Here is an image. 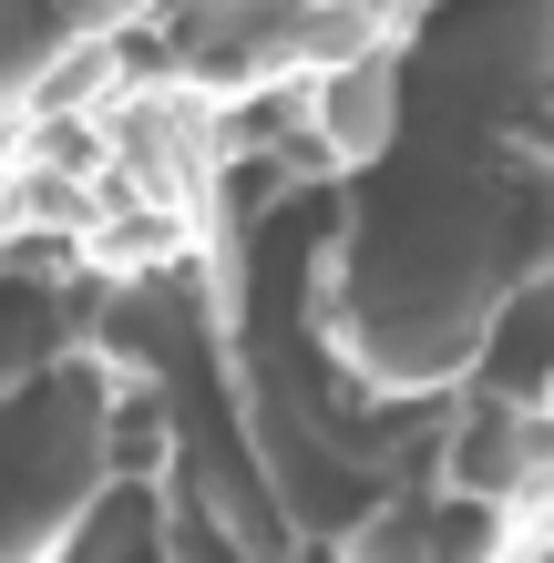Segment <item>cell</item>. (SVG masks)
<instances>
[{"instance_id": "1", "label": "cell", "mask_w": 554, "mask_h": 563, "mask_svg": "<svg viewBox=\"0 0 554 563\" xmlns=\"http://www.w3.org/2000/svg\"><path fill=\"white\" fill-rule=\"evenodd\" d=\"M329 134H339V154H360V144L390 134V62H370V73H339V82H329Z\"/></svg>"}]
</instances>
